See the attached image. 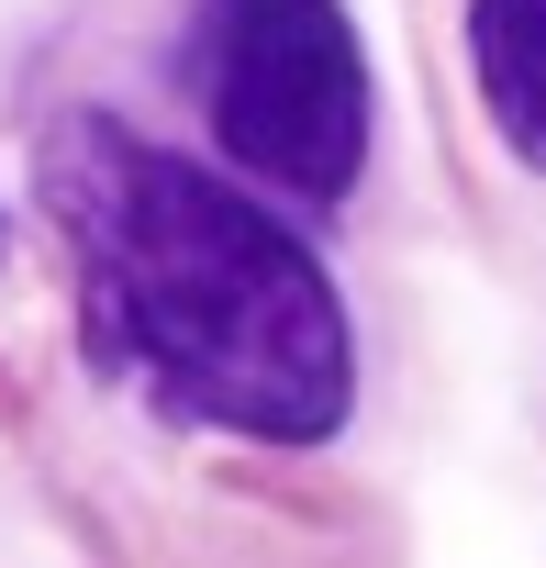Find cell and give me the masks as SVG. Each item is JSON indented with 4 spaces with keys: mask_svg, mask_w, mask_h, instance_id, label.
Returning a JSON list of instances; mask_svg holds the SVG:
<instances>
[{
    "mask_svg": "<svg viewBox=\"0 0 546 568\" xmlns=\"http://www.w3.org/2000/svg\"><path fill=\"white\" fill-rule=\"evenodd\" d=\"M468 68L491 101V134L546 168V0H468Z\"/></svg>",
    "mask_w": 546,
    "mask_h": 568,
    "instance_id": "3957f363",
    "label": "cell"
},
{
    "mask_svg": "<svg viewBox=\"0 0 546 568\" xmlns=\"http://www.w3.org/2000/svg\"><path fill=\"white\" fill-rule=\"evenodd\" d=\"M201 123L256 190L335 212L380 123L346 0H201Z\"/></svg>",
    "mask_w": 546,
    "mask_h": 568,
    "instance_id": "7a4b0ae2",
    "label": "cell"
},
{
    "mask_svg": "<svg viewBox=\"0 0 546 568\" xmlns=\"http://www.w3.org/2000/svg\"><path fill=\"white\" fill-rule=\"evenodd\" d=\"M46 212L79 278L90 368L256 446H324L346 424L357 357L335 278L267 201L123 134L112 112H68L46 134Z\"/></svg>",
    "mask_w": 546,
    "mask_h": 568,
    "instance_id": "6da1fadb",
    "label": "cell"
}]
</instances>
